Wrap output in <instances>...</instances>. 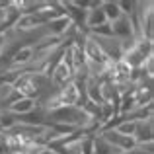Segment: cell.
I'll return each instance as SVG.
<instances>
[{
	"instance_id": "6da1fadb",
	"label": "cell",
	"mask_w": 154,
	"mask_h": 154,
	"mask_svg": "<svg viewBox=\"0 0 154 154\" xmlns=\"http://www.w3.org/2000/svg\"><path fill=\"white\" fill-rule=\"evenodd\" d=\"M80 47H82V53H84L86 63H92V64H111L107 59H105L103 51L100 49V45L96 43V39L92 37V35H88V33L84 35Z\"/></svg>"
},
{
	"instance_id": "277c9868",
	"label": "cell",
	"mask_w": 154,
	"mask_h": 154,
	"mask_svg": "<svg viewBox=\"0 0 154 154\" xmlns=\"http://www.w3.org/2000/svg\"><path fill=\"white\" fill-rule=\"evenodd\" d=\"M43 29H45V33L51 35V37L63 39L70 29H74V26H72L70 18H68L66 14H60V16H57V18L49 20V22L45 23V27H43Z\"/></svg>"
},
{
	"instance_id": "8fae6325",
	"label": "cell",
	"mask_w": 154,
	"mask_h": 154,
	"mask_svg": "<svg viewBox=\"0 0 154 154\" xmlns=\"http://www.w3.org/2000/svg\"><path fill=\"white\" fill-rule=\"evenodd\" d=\"M113 131H117L119 135H123V137H135L137 121H123V123H119Z\"/></svg>"
},
{
	"instance_id": "9a60e30c",
	"label": "cell",
	"mask_w": 154,
	"mask_h": 154,
	"mask_svg": "<svg viewBox=\"0 0 154 154\" xmlns=\"http://www.w3.org/2000/svg\"><path fill=\"white\" fill-rule=\"evenodd\" d=\"M0 135H2V133H0Z\"/></svg>"
},
{
	"instance_id": "7c38bea8",
	"label": "cell",
	"mask_w": 154,
	"mask_h": 154,
	"mask_svg": "<svg viewBox=\"0 0 154 154\" xmlns=\"http://www.w3.org/2000/svg\"><path fill=\"white\" fill-rule=\"evenodd\" d=\"M88 35H92V37H113L111 33V23H102V26L94 27V29H88Z\"/></svg>"
},
{
	"instance_id": "5b68a950",
	"label": "cell",
	"mask_w": 154,
	"mask_h": 154,
	"mask_svg": "<svg viewBox=\"0 0 154 154\" xmlns=\"http://www.w3.org/2000/svg\"><path fill=\"white\" fill-rule=\"evenodd\" d=\"M72 78H74V72H72L70 68L63 63V60H59V63L53 66V70H51V74H49V82L55 88H63L64 84L72 82Z\"/></svg>"
},
{
	"instance_id": "ba28073f",
	"label": "cell",
	"mask_w": 154,
	"mask_h": 154,
	"mask_svg": "<svg viewBox=\"0 0 154 154\" xmlns=\"http://www.w3.org/2000/svg\"><path fill=\"white\" fill-rule=\"evenodd\" d=\"M102 2V0H100ZM100 2H96V6H92L90 10H86V20H84V27L86 29H94V27L102 26V23H105L107 20H105L102 8H100Z\"/></svg>"
},
{
	"instance_id": "5bb4252c",
	"label": "cell",
	"mask_w": 154,
	"mask_h": 154,
	"mask_svg": "<svg viewBox=\"0 0 154 154\" xmlns=\"http://www.w3.org/2000/svg\"><path fill=\"white\" fill-rule=\"evenodd\" d=\"M119 4V10H121V14L123 16H131L133 12H135V8H137V2H117Z\"/></svg>"
},
{
	"instance_id": "4fadbf2b",
	"label": "cell",
	"mask_w": 154,
	"mask_h": 154,
	"mask_svg": "<svg viewBox=\"0 0 154 154\" xmlns=\"http://www.w3.org/2000/svg\"><path fill=\"white\" fill-rule=\"evenodd\" d=\"M80 150L82 154H94V135H80Z\"/></svg>"
},
{
	"instance_id": "30bf717a",
	"label": "cell",
	"mask_w": 154,
	"mask_h": 154,
	"mask_svg": "<svg viewBox=\"0 0 154 154\" xmlns=\"http://www.w3.org/2000/svg\"><path fill=\"white\" fill-rule=\"evenodd\" d=\"M94 154H121L117 148H113L105 139L100 135H94Z\"/></svg>"
},
{
	"instance_id": "52a82bcc",
	"label": "cell",
	"mask_w": 154,
	"mask_h": 154,
	"mask_svg": "<svg viewBox=\"0 0 154 154\" xmlns=\"http://www.w3.org/2000/svg\"><path fill=\"white\" fill-rule=\"evenodd\" d=\"M37 105H39V102H35V100H31V98H20V100H16L14 103H10L6 109L10 113H14V115L22 117V115H27L29 111H33Z\"/></svg>"
},
{
	"instance_id": "7a4b0ae2",
	"label": "cell",
	"mask_w": 154,
	"mask_h": 154,
	"mask_svg": "<svg viewBox=\"0 0 154 154\" xmlns=\"http://www.w3.org/2000/svg\"><path fill=\"white\" fill-rule=\"evenodd\" d=\"M96 43L100 45V49L103 51L105 59L109 60V63H119L121 59H123V51H125V45L119 41V39L115 37H94Z\"/></svg>"
},
{
	"instance_id": "8992f818",
	"label": "cell",
	"mask_w": 154,
	"mask_h": 154,
	"mask_svg": "<svg viewBox=\"0 0 154 154\" xmlns=\"http://www.w3.org/2000/svg\"><path fill=\"white\" fill-rule=\"evenodd\" d=\"M135 143L137 144H152L154 139V123L152 119L137 121V131H135Z\"/></svg>"
},
{
	"instance_id": "3957f363",
	"label": "cell",
	"mask_w": 154,
	"mask_h": 154,
	"mask_svg": "<svg viewBox=\"0 0 154 154\" xmlns=\"http://www.w3.org/2000/svg\"><path fill=\"white\" fill-rule=\"evenodd\" d=\"M96 135H100L102 139H105L109 144H111L113 148H117L121 154H127V152H133L137 148V143H135V139L133 137H123V135H119L117 131H102V133H96Z\"/></svg>"
},
{
	"instance_id": "9c48e42d",
	"label": "cell",
	"mask_w": 154,
	"mask_h": 154,
	"mask_svg": "<svg viewBox=\"0 0 154 154\" xmlns=\"http://www.w3.org/2000/svg\"><path fill=\"white\" fill-rule=\"evenodd\" d=\"M100 8H102V12H103V16H105V20H107V23H113L115 20H119L121 16V10H119V4L117 2H113V0H102L100 2Z\"/></svg>"
}]
</instances>
